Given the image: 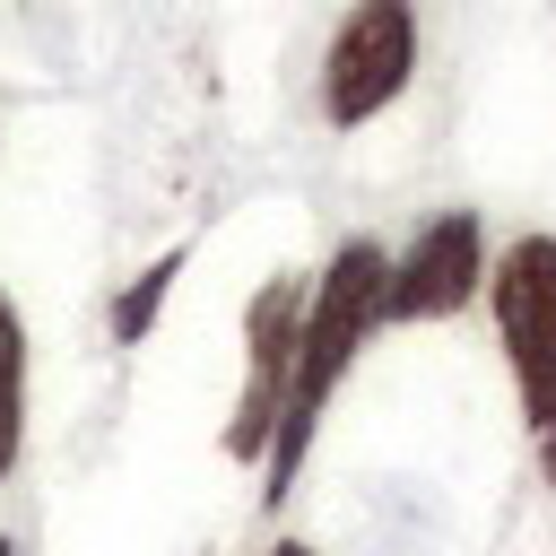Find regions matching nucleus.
Listing matches in <instances>:
<instances>
[{
    "label": "nucleus",
    "mask_w": 556,
    "mask_h": 556,
    "mask_svg": "<svg viewBox=\"0 0 556 556\" xmlns=\"http://www.w3.org/2000/svg\"><path fill=\"white\" fill-rule=\"evenodd\" d=\"M417 78V0H348L321 52V113L330 130H356L391 113Z\"/></svg>",
    "instance_id": "7ed1b4c3"
},
{
    "label": "nucleus",
    "mask_w": 556,
    "mask_h": 556,
    "mask_svg": "<svg viewBox=\"0 0 556 556\" xmlns=\"http://www.w3.org/2000/svg\"><path fill=\"white\" fill-rule=\"evenodd\" d=\"M304 295L313 287L269 278L243 304V400H235V426H226L235 460H269V434H278V408H287V382H295V348H304Z\"/></svg>",
    "instance_id": "20e7f679"
},
{
    "label": "nucleus",
    "mask_w": 556,
    "mask_h": 556,
    "mask_svg": "<svg viewBox=\"0 0 556 556\" xmlns=\"http://www.w3.org/2000/svg\"><path fill=\"white\" fill-rule=\"evenodd\" d=\"M174 278H182V252H165V261H148L122 295H113V348H139L148 330H156V313H165V295H174Z\"/></svg>",
    "instance_id": "0eeeda50"
},
{
    "label": "nucleus",
    "mask_w": 556,
    "mask_h": 556,
    "mask_svg": "<svg viewBox=\"0 0 556 556\" xmlns=\"http://www.w3.org/2000/svg\"><path fill=\"white\" fill-rule=\"evenodd\" d=\"M17 452H26V321L0 295V486H9Z\"/></svg>",
    "instance_id": "423d86ee"
},
{
    "label": "nucleus",
    "mask_w": 556,
    "mask_h": 556,
    "mask_svg": "<svg viewBox=\"0 0 556 556\" xmlns=\"http://www.w3.org/2000/svg\"><path fill=\"white\" fill-rule=\"evenodd\" d=\"M278 556H313V547H304V539H278Z\"/></svg>",
    "instance_id": "6e6552de"
},
{
    "label": "nucleus",
    "mask_w": 556,
    "mask_h": 556,
    "mask_svg": "<svg viewBox=\"0 0 556 556\" xmlns=\"http://www.w3.org/2000/svg\"><path fill=\"white\" fill-rule=\"evenodd\" d=\"M0 556H17V547H9V539H0Z\"/></svg>",
    "instance_id": "1a4fd4ad"
},
{
    "label": "nucleus",
    "mask_w": 556,
    "mask_h": 556,
    "mask_svg": "<svg viewBox=\"0 0 556 556\" xmlns=\"http://www.w3.org/2000/svg\"><path fill=\"white\" fill-rule=\"evenodd\" d=\"M478 287H486V226H478L469 208H443V217H426L417 243L391 261L382 321H443V313H460Z\"/></svg>",
    "instance_id": "39448f33"
},
{
    "label": "nucleus",
    "mask_w": 556,
    "mask_h": 556,
    "mask_svg": "<svg viewBox=\"0 0 556 556\" xmlns=\"http://www.w3.org/2000/svg\"><path fill=\"white\" fill-rule=\"evenodd\" d=\"M382 295H391V252H382V243H365V235H348V243L330 252V269L313 278V295H304V348H295V382H287V408H278L269 460H261L269 504H278V495H287V478L304 469V443H313V426H321V400L339 391V374H348V365H356V348L374 339Z\"/></svg>",
    "instance_id": "f257e3e1"
},
{
    "label": "nucleus",
    "mask_w": 556,
    "mask_h": 556,
    "mask_svg": "<svg viewBox=\"0 0 556 556\" xmlns=\"http://www.w3.org/2000/svg\"><path fill=\"white\" fill-rule=\"evenodd\" d=\"M495 330L521 382V417L539 434V469L556 486V235H521L495 261Z\"/></svg>",
    "instance_id": "f03ea898"
}]
</instances>
